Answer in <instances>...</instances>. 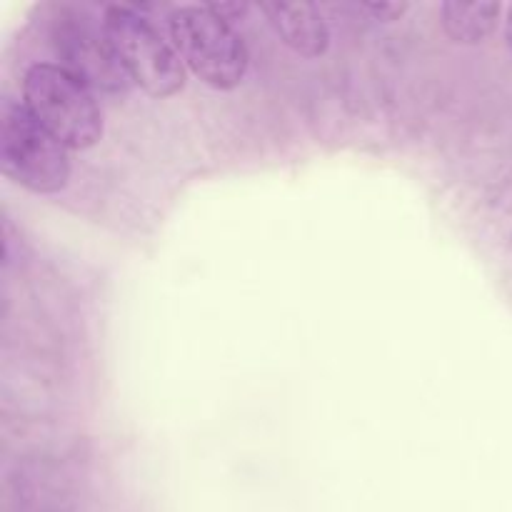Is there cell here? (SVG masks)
Listing matches in <instances>:
<instances>
[{
  "mask_svg": "<svg viewBox=\"0 0 512 512\" xmlns=\"http://www.w3.org/2000/svg\"><path fill=\"white\" fill-rule=\"evenodd\" d=\"M365 10H368L375 20L393 23V20H398L400 15L408 10V3H370V5H365Z\"/></svg>",
  "mask_w": 512,
  "mask_h": 512,
  "instance_id": "obj_8",
  "label": "cell"
},
{
  "mask_svg": "<svg viewBox=\"0 0 512 512\" xmlns=\"http://www.w3.org/2000/svg\"><path fill=\"white\" fill-rule=\"evenodd\" d=\"M103 23L125 73L135 85L155 98H168L183 90V58L143 10L135 5H108Z\"/></svg>",
  "mask_w": 512,
  "mask_h": 512,
  "instance_id": "obj_3",
  "label": "cell"
},
{
  "mask_svg": "<svg viewBox=\"0 0 512 512\" xmlns=\"http://www.w3.org/2000/svg\"><path fill=\"white\" fill-rule=\"evenodd\" d=\"M23 98L30 115L65 148L88 150L103 135V113L95 95L60 65L38 63L28 68Z\"/></svg>",
  "mask_w": 512,
  "mask_h": 512,
  "instance_id": "obj_1",
  "label": "cell"
},
{
  "mask_svg": "<svg viewBox=\"0 0 512 512\" xmlns=\"http://www.w3.org/2000/svg\"><path fill=\"white\" fill-rule=\"evenodd\" d=\"M50 45L60 68L83 85L110 95L128 93L133 80L125 73L103 20L98 23L83 10L63 8L53 20Z\"/></svg>",
  "mask_w": 512,
  "mask_h": 512,
  "instance_id": "obj_5",
  "label": "cell"
},
{
  "mask_svg": "<svg viewBox=\"0 0 512 512\" xmlns=\"http://www.w3.org/2000/svg\"><path fill=\"white\" fill-rule=\"evenodd\" d=\"M278 38L305 58H320L330 45V30L310 3H265L263 8Z\"/></svg>",
  "mask_w": 512,
  "mask_h": 512,
  "instance_id": "obj_6",
  "label": "cell"
},
{
  "mask_svg": "<svg viewBox=\"0 0 512 512\" xmlns=\"http://www.w3.org/2000/svg\"><path fill=\"white\" fill-rule=\"evenodd\" d=\"M500 3L480 0V3H460V0H448L440 8L443 28L455 43L480 45L495 33L500 20Z\"/></svg>",
  "mask_w": 512,
  "mask_h": 512,
  "instance_id": "obj_7",
  "label": "cell"
},
{
  "mask_svg": "<svg viewBox=\"0 0 512 512\" xmlns=\"http://www.w3.org/2000/svg\"><path fill=\"white\" fill-rule=\"evenodd\" d=\"M0 165L10 180L33 193H60L70 180L68 148L38 123L25 103L5 100L0 110Z\"/></svg>",
  "mask_w": 512,
  "mask_h": 512,
  "instance_id": "obj_4",
  "label": "cell"
},
{
  "mask_svg": "<svg viewBox=\"0 0 512 512\" xmlns=\"http://www.w3.org/2000/svg\"><path fill=\"white\" fill-rule=\"evenodd\" d=\"M505 38H508V48H510V53H512V5H510V10H508V20H505Z\"/></svg>",
  "mask_w": 512,
  "mask_h": 512,
  "instance_id": "obj_10",
  "label": "cell"
},
{
  "mask_svg": "<svg viewBox=\"0 0 512 512\" xmlns=\"http://www.w3.org/2000/svg\"><path fill=\"white\" fill-rule=\"evenodd\" d=\"M210 10H213L215 15H220L223 20H228V23H233V20L243 18L245 13H248V5H240V3H213L208 5Z\"/></svg>",
  "mask_w": 512,
  "mask_h": 512,
  "instance_id": "obj_9",
  "label": "cell"
},
{
  "mask_svg": "<svg viewBox=\"0 0 512 512\" xmlns=\"http://www.w3.org/2000/svg\"><path fill=\"white\" fill-rule=\"evenodd\" d=\"M170 38L183 63L203 83L218 90H233L248 73V48L228 20L208 5H180L170 13Z\"/></svg>",
  "mask_w": 512,
  "mask_h": 512,
  "instance_id": "obj_2",
  "label": "cell"
}]
</instances>
